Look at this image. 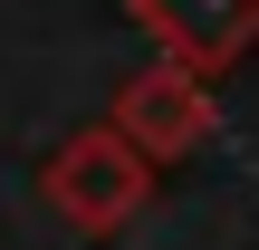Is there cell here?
Wrapping results in <instances>:
<instances>
[{
	"instance_id": "cell-1",
	"label": "cell",
	"mask_w": 259,
	"mask_h": 250,
	"mask_svg": "<svg viewBox=\"0 0 259 250\" xmlns=\"http://www.w3.org/2000/svg\"><path fill=\"white\" fill-rule=\"evenodd\" d=\"M38 202L67 222V231H87V241H106V231H125L144 202H154V164L96 116V125H77V135H58V154L38 164Z\"/></svg>"
},
{
	"instance_id": "cell-2",
	"label": "cell",
	"mask_w": 259,
	"mask_h": 250,
	"mask_svg": "<svg viewBox=\"0 0 259 250\" xmlns=\"http://www.w3.org/2000/svg\"><path fill=\"white\" fill-rule=\"evenodd\" d=\"M106 125L163 173V164H183L202 135H211V77H192V67H173V58H144L125 87H115V106H106Z\"/></svg>"
},
{
	"instance_id": "cell-3",
	"label": "cell",
	"mask_w": 259,
	"mask_h": 250,
	"mask_svg": "<svg viewBox=\"0 0 259 250\" xmlns=\"http://www.w3.org/2000/svg\"><path fill=\"white\" fill-rule=\"evenodd\" d=\"M125 10H135V19L163 39V58L192 67V77H221L259 39V0H125Z\"/></svg>"
}]
</instances>
